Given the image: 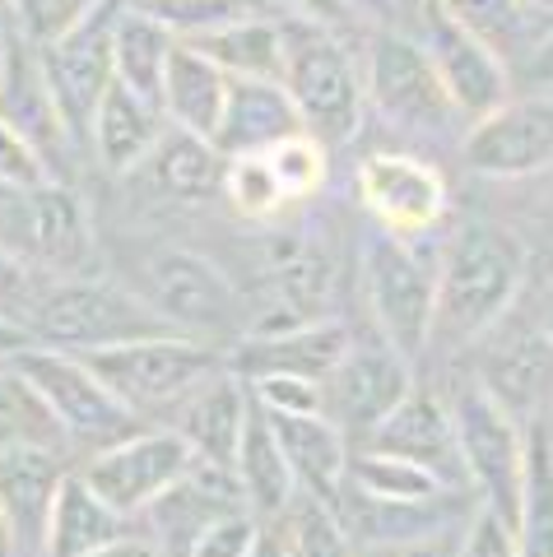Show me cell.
Segmentation results:
<instances>
[{"mask_svg": "<svg viewBox=\"0 0 553 557\" xmlns=\"http://www.w3.org/2000/svg\"><path fill=\"white\" fill-rule=\"evenodd\" d=\"M526 284V247L497 223H460L438 265L433 339L470 344L512 317Z\"/></svg>", "mask_w": 553, "mask_h": 557, "instance_id": "cell-1", "label": "cell"}, {"mask_svg": "<svg viewBox=\"0 0 553 557\" xmlns=\"http://www.w3.org/2000/svg\"><path fill=\"white\" fill-rule=\"evenodd\" d=\"M284 89L298 108L303 135H312L321 149L349 145L368 116V94H362V70L354 51L331 38L325 24L307 20H298V28H284Z\"/></svg>", "mask_w": 553, "mask_h": 557, "instance_id": "cell-2", "label": "cell"}, {"mask_svg": "<svg viewBox=\"0 0 553 557\" xmlns=\"http://www.w3.org/2000/svg\"><path fill=\"white\" fill-rule=\"evenodd\" d=\"M0 247L47 278H84L94 265V219L65 182L0 186Z\"/></svg>", "mask_w": 553, "mask_h": 557, "instance_id": "cell-3", "label": "cell"}, {"mask_svg": "<svg viewBox=\"0 0 553 557\" xmlns=\"http://www.w3.org/2000/svg\"><path fill=\"white\" fill-rule=\"evenodd\" d=\"M28 330L42 348H61V354H94V348L149 335H177L145 298L98 278H51Z\"/></svg>", "mask_w": 553, "mask_h": 557, "instance_id": "cell-4", "label": "cell"}, {"mask_svg": "<svg viewBox=\"0 0 553 557\" xmlns=\"http://www.w3.org/2000/svg\"><path fill=\"white\" fill-rule=\"evenodd\" d=\"M75 358H84V368L135 418L182 405L200 381H210L223 368L210 348L192 335H149V339H131V344L94 348V354H75Z\"/></svg>", "mask_w": 553, "mask_h": 557, "instance_id": "cell-5", "label": "cell"}, {"mask_svg": "<svg viewBox=\"0 0 553 557\" xmlns=\"http://www.w3.org/2000/svg\"><path fill=\"white\" fill-rule=\"evenodd\" d=\"M362 293L377 325V339L414 362L433 344V307H438V270L414 251L409 237L372 233L362 247Z\"/></svg>", "mask_w": 553, "mask_h": 557, "instance_id": "cell-6", "label": "cell"}, {"mask_svg": "<svg viewBox=\"0 0 553 557\" xmlns=\"http://www.w3.org/2000/svg\"><path fill=\"white\" fill-rule=\"evenodd\" d=\"M446 409H452L465 487L479 493V507L497 511L512 525L516 502H521V474H526V428L479 381L456 391Z\"/></svg>", "mask_w": 553, "mask_h": 557, "instance_id": "cell-7", "label": "cell"}, {"mask_svg": "<svg viewBox=\"0 0 553 557\" xmlns=\"http://www.w3.org/2000/svg\"><path fill=\"white\" fill-rule=\"evenodd\" d=\"M10 368L38 391L47 413L57 418L61 437H71L79 446L102 450V446L131 437V432L140 428V418L121 405V399L102 386V381L84 368V358H75V354L33 344L10 362Z\"/></svg>", "mask_w": 553, "mask_h": 557, "instance_id": "cell-8", "label": "cell"}, {"mask_svg": "<svg viewBox=\"0 0 553 557\" xmlns=\"http://www.w3.org/2000/svg\"><path fill=\"white\" fill-rule=\"evenodd\" d=\"M362 94H368V108L377 116L414 135H442L460 121V112L452 108V98H446L438 79L428 47L395 28L372 33L368 65H362Z\"/></svg>", "mask_w": 553, "mask_h": 557, "instance_id": "cell-9", "label": "cell"}, {"mask_svg": "<svg viewBox=\"0 0 553 557\" xmlns=\"http://www.w3.org/2000/svg\"><path fill=\"white\" fill-rule=\"evenodd\" d=\"M192 465H196V456H192V446L182 442V432L159 428V432H131V437L94 450V460L84 465L79 474L116 516L135 520V516H145L168 487H177Z\"/></svg>", "mask_w": 553, "mask_h": 557, "instance_id": "cell-10", "label": "cell"}, {"mask_svg": "<svg viewBox=\"0 0 553 557\" xmlns=\"http://www.w3.org/2000/svg\"><path fill=\"white\" fill-rule=\"evenodd\" d=\"M112 24H116V0H102L75 33H65L51 47H38L47 89L57 98V112L65 121V131H71V139L75 135L89 139L94 112L112 84Z\"/></svg>", "mask_w": 553, "mask_h": 557, "instance_id": "cell-11", "label": "cell"}, {"mask_svg": "<svg viewBox=\"0 0 553 557\" xmlns=\"http://www.w3.org/2000/svg\"><path fill=\"white\" fill-rule=\"evenodd\" d=\"M460 159L479 177H534L553 163V98H507L503 108L465 126Z\"/></svg>", "mask_w": 553, "mask_h": 557, "instance_id": "cell-12", "label": "cell"}, {"mask_svg": "<svg viewBox=\"0 0 553 557\" xmlns=\"http://www.w3.org/2000/svg\"><path fill=\"white\" fill-rule=\"evenodd\" d=\"M145 302L168 321V330L177 335H214L237 317L233 284L223 278L214 260H205L200 251H153L145 265Z\"/></svg>", "mask_w": 553, "mask_h": 557, "instance_id": "cell-13", "label": "cell"}, {"mask_svg": "<svg viewBox=\"0 0 553 557\" xmlns=\"http://www.w3.org/2000/svg\"><path fill=\"white\" fill-rule=\"evenodd\" d=\"M414 391L409 362L377 344H349L335 372L321 381V413L344 432V437H368L382 418Z\"/></svg>", "mask_w": 553, "mask_h": 557, "instance_id": "cell-14", "label": "cell"}, {"mask_svg": "<svg viewBox=\"0 0 553 557\" xmlns=\"http://www.w3.org/2000/svg\"><path fill=\"white\" fill-rule=\"evenodd\" d=\"M479 386L503 405L516 423H530L553 391V344L534 321H497L479 335Z\"/></svg>", "mask_w": 553, "mask_h": 557, "instance_id": "cell-15", "label": "cell"}, {"mask_svg": "<svg viewBox=\"0 0 553 557\" xmlns=\"http://www.w3.org/2000/svg\"><path fill=\"white\" fill-rule=\"evenodd\" d=\"M358 196L395 237H419L446 214V182L414 153H368L358 168Z\"/></svg>", "mask_w": 553, "mask_h": 557, "instance_id": "cell-16", "label": "cell"}, {"mask_svg": "<svg viewBox=\"0 0 553 557\" xmlns=\"http://www.w3.org/2000/svg\"><path fill=\"white\" fill-rule=\"evenodd\" d=\"M428 57L438 65V79L452 108L460 112V121H479L489 116L493 108H503L512 98V79H507V65L503 57L493 51L489 38L479 33L452 24L446 14H433L428 20Z\"/></svg>", "mask_w": 553, "mask_h": 557, "instance_id": "cell-17", "label": "cell"}, {"mask_svg": "<svg viewBox=\"0 0 553 557\" xmlns=\"http://www.w3.org/2000/svg\"><path fill=\"white\" fill-rule=\"evenodd\" d=\"M349 344H354L349 330L325 317V321H307V325H293V330H270V335H247L233 348L229 372L237 381H256V376L325 381Z\"/></svg>", "mask_w": 553, "mask_h": 557, "instance_id": "cell-18", "label": "cell"}, {"mask_svg": "<svg viewBox=\"0 0 553 557\" xmlns=\"http://www.w3.org/2000/svg\"><path fill=\"white\" fill-rule=\"evenodd\" d=\"M362 446L372 450H391V456H405L414 465L433 469V474L452 487H465V469L456 456V428H452V409L442 405L438 395L428 391H409L401 405H395L382 423H377Z\"/></svg>", "mask_w": 553, "mask_h": 557, "instance_id": "cell-19", "label": "cell"}, {"mask_svg": "<svg viewBox=\"0 0 553 557\" xmlns=\"http://www.w3.org/2000/svg\"><path fill=\"white\" fill-rule=\"evenodd\" d=\"M65 479L57 446H5L0 450V511L14 534V553L42 557L47 516Z\"/></svg>", "mask_w": 553, "mask_h": 557, "instance_id": "cell-20", "label": "cell"}, {"mask_svg": "<svg viewBox=\"0 0 553 557\" xmlns=\"http://www.w3.org/2000/svg\"><path fill=\"white\" fill-rule=\"evenodd\" d=\"M0 121L14 126L33 149L42 153V163L57 172L65 145H71V131L57 112V98L47 89L38 47L24 38H10V61H5V79H0Z\"/></svg>", "mask_w": 553, "mask_h": 557, "instance_id": "cell-21", "label": "cell"}, {"mask_svg": "<svg viewBox=\"0 0 553 557\" xmlns=\"http://www.w3.org/2000/svg\"><path fill=\"white\" fill-rule=\"evenodd\" d=\"M266 418L298 493L335 507L344 487V469H349V437L325 413H266Z\"/></svg>", "mask_w": 553, "mask_h": 557, "instance_id": "cell-22", "label": "cell"}, {"mask_svg": "<svg viewBox=\"0 0 553 557\" xmlns=\"http://www.w3.org/2000/svg\"><path fill=\"white\" fill-rule=\"evenodd\" d=\"M247 413H251L247 381H237L229 368H219L210 381H200V386L182 399L177 432H182V442L192 446L196 460L233 469L242 428H247Z\"/></svg>", "mask_w": 553, "mask_h": 557, "instance_id": "cell-23", "label": "cell"}, {"mask_svg": "<svg viewBox=\"0 0 553 557\" xmlns=\"http://www.w3.org/2000/svg\"><path fill=\"white\" fill-rule=\"evenodd\" d=\"M303 135L298 108L284 84H266V79H233L229 84V102H223L214 145L223 159H242V153H266L284 139Z\"/></svg>", "mask_w": 553, "mask_h": 557, "instance_id": "cell-24", "label": "cell"}, {"mask_svg": "<svg viewBox=\"0 0 553 557\" xmlns=\"http://www.w3.org/2000/svg\"><path fill=\"white\" fill-rule=\"evenodd\" d=\"M229 75L210 61L200 57L192 42H177L168 57L163 70V98L159 108L168 112V121L177 131H192L200 139H214L219 131V116H223V102H229Z\"/></svg>", "mask_w": 553, "mask_h": 557, "instance_id": "cell-25", "label": "cell"}, {"mask_svg": "<svg viewBox=\"0 0 553 557\" xmlns=\"http://www.w3.org/2000/svg\"><path fill=\"white\" fill-rule=\"evenodd\" d=\"M159 135H163V112L153 108V102H145L140 94H131L126 84L112 79L94 112V126H89V145L102 159V168L108 172L140 168L153 153V145H159Z\"/></svg>", "mask_w": 553, "mask_h": 557, "instance_id": "cell-26", "label": "cell"}, {"mask_svg": "<svg viewBox=\"0 0 553 557\" xmlns=\"http://www.w3.org/2000/svg\"><path fill=\"white\" fill-rule=\"evenodd\" d=\"M233 474L242 487V502L256 520H280L288 511V502L298 497V483H293L288 465H284V450L274 442V428L266 409L251 399V413H247V428H242V442H237V460H233Z\"/></svg>", "mask_w": 553, "mask_h": 557, "instance_id": "cell-27", "label": "cell"}, {"mask_svg": "<svg viewBox=\"0 0 553 557\" xmlns=\"http://www.w3.org/2000/svg\"><path fill=\"white\" fill-rule=\"evenodd\" d=\"M121 534H126V516H116L84 483V474H65L57 487V502H51V516H47L42 557H89L98 548L116 544Z\"/></svg>", "mask_w": 553, "mask_h": 557, "instance_id": "cell-28", "label": "cell"}, {"mask_svg": "<svg viewBox=\"0 0 553 557\" xmlns=\"http://www.w3.org/2000/svg\"><path fill=\"white\" fill-rule=\"evenodd\" d=\"M200 57H210L229 79H266V84H284V65H288V47H284V28L247 14L237 24H223L214 33L192 42Z\"/></svg>", "mask_w": 553, "mask_h": 557, "instance_id": "cell-29", "label": "cell"}, {"mask_svg": "<svg viewBox=\"0 0 553 557\" xmlns=\"http://www.w3.org/2000/svg\"><path fill=\"white\" fill-rule=\"evenodd\" d=\"M172 47H177V38H172L163 24H153L149 14H140L135 5L116 10V24H112V79L126 84L131 94H140L145 102L159 108L163 70H168Z\"/></svg>", "mask_w": 553, "mask_h": 557, "instance_id": "cell-30", "label": "cell"}, {"mask_svg": "<svg viewBox=\"0 0 553 557\" xmlns=\"http://www.w3.org/2000/svg\"><path fill=\"white\" fill-rule=\"evenodd\" d=\"M149 172L168 196L177 200H210L223 190V172H229V159L219 153L214 139H200L192 131H163L159 145L149 153Z\"/></svg>", "mask_w": 553, "mask_h": 557, "instance_id": "cell-31", "label": "cell"}, {"mask_svg": "<svg viewBox=\"0 0 553 557\" xmlns=\"http://www.w3.org/2000/svg\"><path fill=\"white\" fill-rule=\"evenodd\" d=\"M516 557H553V437L526 423V474L516 502Z\"/></svg>", "mask_w": 553, "mask_h": 557, "instance_id": "cell-32", "label": "cell"}, {"mask_svg": "<svg viewBox=\"0 0 553 557\" xmlns=\"http://www.w3.org/2000/svg\"><path fill=\"white\" fill-rule=\"evenodd\" d=\"M344 483L362 497H377V502H433V497L452 493L433 469L414 465L405 456H391V450H372V446H349Z\"/></svg>", "mask_w": 553, "mask_h": 557, "instance_id": "cell-33", "label": "cell"}, {"mask_svg": "<svg viewBox=\"0 0 553 557\" xmlns=\"http://www.w3.org/2000/svg\"><path fill=\"white\" fill-rule=\"evenodd\" d=\"M61 428L47 413L38 391L5 362L0 368V450L5 446H57Z\"/></svg>", "mask_w": 553, "mask_h": 557, "instance_id": "cell-34", "label": "cell"}, {"mask_svg": "<svg viewBox=\"0 0 553 557\" xmlns=\"http://www.w3.org/2000/svg\"><path fill=\"white\" fill-rule=\"evenodd\" d=\"M274 525L284 530L293 557H358V548L349 544V534H344L335 507H325V502L298 493L288 502V511L274 520Z\"/></svg>", "mask_w": 553, "mask_h": 557, "instance_id": "cell-35", "label": "cell"}, {"mask_svg": "<svg viewBox=\"0 0 553 557\" xmlns=\"http://www.w3.org/2000/svg\"><path fill=\"white\" fill-rule=\"evenodd\" d=\"M131 5L140 14H149L153 24H163L177 42H196L205 33L237 24L251 14L247 0H131Z\"/></svg>", "mask_w": 553, "mask_h": 557, "instance_id": "cell-36", "label": "cell"}, {"mask_svg": "<svg viewBox=\"0 0 553 557\" xmlns=\"http://www.w3.org/2000/svg\"><path fill=\"white\" fill-rule=\"evenodd\" d=\"M223 196L237 214L247 219H270L288 196L284 186L274 182V172L266 163V153H242V159H229V172H223Z\"/></svg>", "mask_w": 553, "mask_h": 557, "instance_id": "cell-37", "label": "cell"}, {"mask_svg": "<svg viewBox=\"0 0 553 557\" xmlns=\"http://www.w3.org/2000/svg\"><path fill=\"white\" fill-rule=\"evenodd\" d=\"M102 0H14V20H20V38L33 47H51L65 33H75Z\"/></svg>", "mask_w": 553, "mask_h": 557, "instance_id": "cell-38", "label": "cell"}, {"mask_svg": "<svg viewBox=\"0 0 553 557\" xmlns=\"http://www.w3.org/2000/svg\"><path fill=\"white\" fill-rule=\"evenodd\" d=\"M266 163L274 172V182L284 186L288 200H307L325 182V149L312 135H293V139H284V145L266 149Z\"/></svg>", "mask_w": 553, "mask_h": 557, "instance_id": "cell-39", "label": "cell"}, {"mask_svg": "<svg viewBox=\"0 0 553 557\" xmlns=\"http://www.w3.org/2000/svg\"><path fill=\"white\" fill-rule=\"evenodd\" d=\"M47 288H51V278L42 270H33L28 260L10 256L5 247H0V321H14V325L28 330L33 317H38V302H42Z\"/></svg>", "mask_w": 553, "mask_h": 557, "instance_id": "cell-40", "label": "cell"}, {"mask_svg": "<svg viewBox=\"0 0 553 557\" xmlns=\"http://www.w3.org/2000/svg\"><path fill=\"white\" fill-rule=\"evenodd\" d=\"M256 530H261V520L251 511H229V516L210 520V525L192 539L186 557H247L256 544Z\"/></svg>", "mask_w": 553, "mask_h": 557, "instance_id": "cell-41", "label": "cell"}, {"mask_svg": "<svg viewBox=\"0 0 553 557\" xmlns=\"http://www.w3.org/2000/svg\"><path fill=\"white\" fill-rule=\"evenodd\" d=\"M247 391L266 413H321V381H307V376H256V381H247Z\"/></svg>", "mask_w": 553, "mask_h": 557, "instance_id": "cell-42", "label": "cell"}, {"mask_svg": "<svg viewBox=\"0 0 553 557\" xmlns=\"http://www.w3.org/2000/svg\"><path fill=\"white\" fill-rule=\"evenodd\" d=\"M456 557H516V534L497 511L475 507L460 525Z\"/></svg>", "mask_w": 553, "mask_h": 557, "instance_id": "cell-43", "label": "cell"}, {"mask_svg": "<svg viewBox=\"0 0 553 557\" xmlns=\"http://www.w3.org/2000/svg\"><path fill=\"white\" fill-rule=\"evenodd\" d=\"M42 182H57L51 168L42 163V153L14 126L0 121V186H42Z\"/></svg>", "mask_w": 553, "mask_h": 557, "instance_id": "cell-44", "label": "cell"}, {"mask_svg": "<svg viewBox=\"0 0 553 557\" xmlns=\"http://www.w3.org/2000/svg\"><path fill=\"white\" fill-rule=\"evenodd\" d=\"M521 0H442V10L452 24L479 33V38H493V33H503L512 24V14Z\"/></svg>", "mask_w": 553, "mask_h": 557, "instance_id": "cell-45", "label": "cell"}, {"mask_svg": "<svg viewBox=\"0 0 553 557\" xmlns=\"http://www.w3.org/2000/svg\"><path fill=\"white\" fill-rule=\"evenodd\" d=\"M456 544H460V525L442 530V534H428V539H414V544L395 548L386 557H456Z\"/></svg>", "mask_w": 553, "mask_h": 557, "instance_id": "cell-46", "label": "cell"}, {"mask_svg": "<svg viewBox=\"0 0 553 557\" xmlns=\"http://www.w3.org/2000/svg\"><path fill=\"white\" fill-rule=\"evenodd\" d=\"M340 10L362 14V20H372L377 28H391L395 14H401V0H340Z\"/></svg>", "mask_w": 553, "mask_h": 557, "instance_id": "cell-47", "label": "cell"}, {"mask_svg": "<svg viewBox=\"0 0 553 557\" xmlns=\"http://www.w3.org/2000/svg\"><path fill=\"white\" fill-rule=\"evenodd\" d=\"M247 557H293V548H288V539H284V530L274 525V520H261V530H256V544H251Z\"/></svg>", "mask_w": 553, "mask_h": 557, "instance_id": "cell-48", "label": "cell"}, {"mask_svg": "<svg viewBox=\"0 0 553 557\" xmlns=\"http://www.w3.org/2000/svg\"><path fill=\"white\" fill-rule=\"evenodd\" d=\"M89 557H163V548L153 544V539H135V534H121L116 544L98 548V553H89Z\"/></svg>", "mask_w": 553, "mask_h": 557, "instance_id": "cell-49", "label": "cell"}, {"mask_svg": "<svg viewBox=\"0 0 553 557\" xmlns=\"http://www.w3.org/2000/svg\"><path fill=\"white\" fill-rule=\"evenodd\" d=\"M38 339L28 335L24 325H14V321H0V368H5V362H14L24 354V348H33Z\"/></svg>", "mask_w": 553, "mask_h": 557, "instance_id": "cell-50", "label": "cell"}, {"mask_svg": "<svg viewBox=\"0 0 553 557\" xmlns=\"http://www.w3.org/2000/svg\"><path fill=\"white\" fill-rule=\"evenodd\" d=\"M526 75L534 84H544V89H553V33L530 51V61H526Z\"/></svg>", "mask_w": 553, "mask_h": 557, "instance_id": "cell-51", "label": "cell"}, {"mask_svg": "<svg viewBox=\"0 0 553 557\" xmlns=\"http://www.w3.org/2000/svg\"><path fill=\"white\" fill-rule=\"evenodd\" d=\"M284 5L307 24H331L340 14V0H284Z\"/></svg>", "mask_w": 553, "mask_h": 557, "instance_id": "cell-52", "label": "cell"}, {"mask_svg": "<svg viewBox=\"0 0 553 557\" xmlns=\"http://www.w3.org/2000/svg\"><path fill=\"white\" fill-rule=\"evenodd\" d=\"M534 325H540V335L553 344V278H549L544 293H540V311H534Z\"/></svg>", "mask_w": 553, "mask_h": 557, "instance_id": "cell-53", "label": "cell"}, {"mask_svg": "<svg viewBox=\"0 0 553 557\" xmlns=\"http://www.w3.org/2000/svg\"><path fill=\"white\" fill-rule=\"evenodd\" d=\"M0 557H20V553H14V534L5 525V511H0Z\"/></svg>", "mask_w": 553, "mask_h": 557, "instance_id": "cell-54", "label": "cell"}, {"mask_svg": "<svg viewBox=\"0 0 553 557\" xmlns=\"http://www.w3.org/2000/svg\"><path fill=\"white\" fill-rule=\"evenodd\" d=\"M5 61H10V33L0 24V79H5Z\"/></svg>", "mask_w": 553, "mask_h": 557, "instance_id": "cell-55", "label": "cell"}, {"mask_svg": "<svg viewBox=\"0 0 553 557\" xmlns=\"http://www.w3.org/2000/svg\"><path fill=\"white\" fill-rule=\"evenodd\" d=\"M438 10H442V0H423V14H428V20H433Z\"/></svg>", "mask_w": 553, "mask_h": 557, "instance_id": "cell-56", "label": "cell"}, {"mask_svg": "<svg viewBox=\"0 0 553 557\" xmlns=\"http://www.w3.org/2000/svg\"><path fill=\"white\" fill-rule=\"evenodd\" d=\"M358 557H386V553H358Z\"/></svg>", "mask_w": 553, "mask_h": 557, "instance_id": "cell-57", "label": "cell"}, {"mask_svg": "<svg viewBox=\"0 0 553 557\" xmlns=\"http://www.w3.org/2000/svg\"><path fill=\"white\" fill-rule=\"evenodd\" d=\"M10 5H14V0H0V10H10Z\"/></svg>", "mask_w": 553, "mask_h": 557, "instance_id": "cell-58", "label": "cell"}]
</instances>
